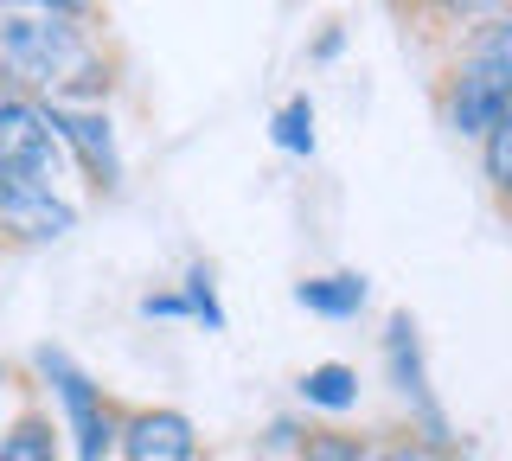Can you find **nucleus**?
Listing matches in <instances>:
<instances>
[{
	"label": "nucleus",
	"mask_w": 512,
	"mask_h": 461,
	"mask_svg": "<svg viewBox=\"0 0 512 461\" xmlns=\"http://www.w3.org/2000/svg\"><path fill=\"white\" fill-rule=\"evenodd\" d=\"M384 372H391V385L416 404V417H423L429 436H448L442 429V410H436V397H429V372H423V340H416V321L410 314H391L384 321Z\"/></svg>",
	"instance_id": "8"
},
{
	"label": "nucleus",
	"mask_w": 512,
	"mask_h": 461,
	"mask_svg": "<svg viewBox=\"0 0 512 461\" xmlns=\"http://www.w3.org/2000/svg\"><path fill=\"white\" fill-rule=\"evenodd\" d=\"M0 461H64V429L45 410H20L0 429Z\"/></svg>",
	"instance_id": "10"
},
{
	"label": "nucleus",
	"mask_w": 512,
	"mask_h": 461,
	"mask_svg": "<svg viewBox=\"0 0 512 461\" xmlns=\"http://www.w3.org/2000/svg\"><path fill=\"white\" fill-rule=\"evenodd\" d=\"M0 84L39 103H103L109 52L90 20L58 13H0Z\"/></svg>",
	"instance_id": "1"
},
{
	"label": "nucleus",
	"mask_w": 512,
	"mask_h": 461,
	"mask_svg": "<svg viewBox=\"0 0 512 461\" xmlns=\"http://www.w3.org/2000/svg\"><path fill=\"white\" fill-rule=\"evenodd\" d=\"M45 122L64 141V161H71L96 193H116L122 186V148H116V122L103 103H45Z\"/></svg>",
	"instance_id": "5"
},
{
	"label": "nucleus",
	"mask_w": 512,
	"mask_h": 461,
	"mask_svg": "<svg viewBox=\"0 0 512 461\" xmlns=\"http://www.w3.org/2000/svg\"><path fill=\"white\" fill-rule=\"evenodd\" d=\"M436 103L461 141H480L500 116H512V7L461 39V52L442 71Z\"/></svg>",
	"instance_id": "2"
},
{
	"label": "nucleus",
	"mask_w": 512,
	"mask_h": 461,
	"mask_svg": "<svg viewBox=\"0 0 512 461\" xmlns=\"http://www.w3.org/2000/svg\"><path fill=\"white\" fill-rule=\"evenodd\" d=\"M141 314L148 321H186V301H180V289H160V295H141Z\"/></svg>",
	"instance_id": "17"
},
{
	"label": "nucleus",
	"mask_w": 512,
	"mask_h": 461,
	"mask_svg": "<svg viewBox=\"0 0 512 461\" xmlns=\"http://www.w3.org/2000/svg\"><path fill=\"white\" fill-rule=\"evenodd\" d=\"M410 7H416V0H410Z\"/></svg>",
	"instance_id": "21"
},
{
	"label": "nucleus",
	"mask_w": 512,
	"mask_h": 461,
	"mask_svg": "<svg viewBox=\"0 0 512 461\" xmlns=\"http://www.w3.org/2000/svg\"><path fill=\"white\" fill-rule=\"evenodd\" d=\"M295 301L320 321H359L365 301H372V282L359 276V269H333V276H308L295 282Z\"/></svg>",
	"instance_id": "9"
},
{
	"label": "nucleus",
	"mask_w": 512,
	"mask_h": 461,
	"mask_svg": "<svg viewBox=\"0 0 512 461\" xmlns=\"http://www.w3.org/2000/svg\"><path fill=\"white\" fill-rule=\"evenodd\" d=\"M340 45H346V33H340V26H333V33L314 45V58H333V52H340Z\"/></svg>",
	"instance_id": "19"
},
{
	"label": "nucleus",
	"mask_w": 512,
	"mask_h": 461,
	"mask_svg": "<svg viewBox=\"0 0 512 461\" xmlns=\"http://www.w3.org/2000/svg\"><path fill=\"white\" fill-rule=\"evenodd\" d=\"M32 365H39V378L52 385V404L64 417V436H71V455L77 461H103L116 449V429H122V410L103 397V385L77 365L64 346H32Z\"/></svg>",
	"instance_id": "3"
},
{
	"label": "nucleus",
	"mask_w": 512,
	"mask_h": 461,
	"mask_svg": "<svg viewBox=\"0 0 512 461\" xmlns=\"http://www.w3.org/2000/svg\"><path fill=\"white\" fill-rule=\"evenodd\" d=\"M116 455L122 461H192L199 455V429H192L186 410H128L116 429Z\"/></svg>",
	"instance_id": "7"
},
{
	"label": "nucleus",
	"mask_w": 512,
	"mask_h": 461,
	"mask_svg": "<svg viewBox=\"0 0 512 461\" xmlns=\"http://www.w3.org/2000/svg\"><path fill=\"white\" fill-rule=\"evenodd\" d=\"M480 148V173H487V186H493V199L512 212V116H500L487 135L474 141Z\"/></svg>",
	"instance_id": "12"
},
{
	"label": "nucleus",
	"mask_w": 512,
	"mask_h": 461,
	"mask_svg": "<svg viewBox=\"0 0 512 461\" xmlns=\"http://www.w3.org/2000/svg\"><path fill=\"white\" fill-rule=\"evenodd\" d=\"M77 231V199L64 186H13L0 199V237L7 244H58Z\"/></svg>",
	"instance_id": "6"
},
{
	"label": "nucleus",
	"mask_w": 512,
	"mask_h": 461,
	"mask_svg": "<svg viewBox=\"0 0 512 461\" xmlns=\"http://www.w3.org/2000/svg\"><path fill=\"white\" fill-rule=\"evenodd\" d=\"M416 7H429L442 26H461V33H474V26L500 20V13L512 7V0H416Z\"/></svg>",
	"instance_id": "15"
},
{
	"label": "nucleus",
	"mask_w": 512,
	"mask_h": 461,
	"mask_svg": "<svg viewBox=\"0 0 512 461\" xmlns=\"http://www.w3.org/2000/svg\"><path fill=\"white\" fill-rule=\"evenodd\" d=\"M180 301H186V321H205L212 333H224V301H218V289H212V269H205V263H192V269H186Z\"/></svg>",
	"instance_id": "14"
},
{
	"label": "nucleus",
	"mask_w": 512,
	"mask_h": 461,
	"mask_svg": "<svg viewBox=\"0 0 512 461\" xmlns=\"http://www.w3.org/2000/svg\"><path fill=\"white\" fill-rule=\"evenodd\" d=\"M0 397H7V365H0Z\"/></svg>",
	"instance_id": "20"
},
{
	"label": "nucleus",
	"mask_w": 512,
	"mask_h": 461,
	"mask_svg": "<svg viewBox=\"0 0 512 461\" xmlns=\"http://www.w3.org/2000/svg\"><path fill=\"white\" fill-rule=\"evenodd\" d=\"M295 391H301V404H308V410H333V417H340V410L359 404V372L340 365V359H327V365H308Z\"/></svg>",
	"instance_id": "11"
},
{
	"label": "nucleus",
	"mask_w": 512,
	"mask_h": 461,
	"mask_svg": "<svg viewBox=\"0 0 512 461\" xmlns=\"http://www.w3.org/2000/svg\"><path fill=\"white\" fill-rule=\"evenodd\" d=\"M269 141H276L282 154H295V161H308V154H314V103L288 97L276 116H269Z\"/></svg>",
	"instance_id": "13"
},
{
	"label": "nucleus",
	"mask_w": 512,
	"mask_h": 461,
	"mask_svg": "<svg viewBox=\"0 0 512 461\" xmlns=\"http://www.w3.org/2000/svg\"><path fill=\"white\" fill-rule=\"evenodd\" d=\"M64 173L71 161L45 122V103L0 84V180H7V193L13 186H64Z\"/></svg>",
	"instance_id": "4"
},
{
	"label": "nucleus",
	"mask_w": 512,
	"mask_h": 461,
	"mask_svg": "<svg viewBox=\"0 0 512 461\" xmlns=\"http://www.w3.org/2000/svg\"><path fill=\"white\" fill-rule=\"evenodd\" d=\"M365 442L359 436H340V429H314L308 442H301V461H359Z\"/></svg>",
	"instance_id": "16"
},
{
	"label": "nucleus",
	"mask_w": 512,
	"mask_h": 461,
	"mask_svg": "<svg viewBox=\"0 0 512 461\" xmlns=\"http://www.w3.org/2000/svg\"><path fill=\"white\" fill-rule=\"evenodd\" d=\"M359 461H436L423 442H391V449H365Z\"/></svg>",
	"instance_id": "18"
}]
</instances>
